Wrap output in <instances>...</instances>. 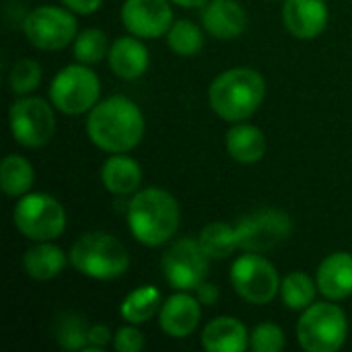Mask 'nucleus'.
Segmentation results:
<instances>
[{"instance_id": "obj_1", "label": "nucleus", "mask_w": 352, "mask_h": 352, "mask_svg": "<svg viewBox=\"0 0 352 352\" xmlns=\"http://www.w3.org/2000/svg\"><path fill=\"white\" fill-rule=\"evenodd\" d=\"M87 132L95 146L107 153H126L142 140L144 118L134 101L116 95L91 109Z\"/></svg>"}, {"instance_id": "obj_2", "label": "nucleus", "mask_w": 352, "mask_h": 352, "mask_svg": "<svg viewBox=\"0 0 352 352\" xmlns=\"http://www.w3.org/2000/svg\"><path fill=\"white\" fill-rule=\"evenodd\" d=\"M128 227L142 245L157 248L175 235L179 227V206L165 190L148 188L136 192L128 204Z\"/></svg>"}, {"instance_id": "obj_3", "label": "nucleus", "mask_w": 352, "mask_h": 352, "mask_svg": "<svg viewBox=\"0 0 352 352\" xmlns=\"http://www.w3.org/2000/svg\"><path fill=\"white\" fill-rule=\"evenodd\" d=\"M266 82L252 68H231L219 74L208 91L210 107L227 122H243L260 107Z\"/></svg>"}, {"instance_id": "obj_4", "label": "nucleus", "mask_w": 352, "mask_h": 352, "mask_svg": "<svg viewBox=\"0 0 352 352\" xmlns=\"http://www.w3.org/2000/svg\"><path fill=\"white\" fill-rule=\"evenodd\" d=\"M72 266L97 280H109L122 276L130 266V256L122 241L109 233H87L70 250Z\"/></svg>"}, {"instance_id": "obj_5", "label": "nucleus", "mask_w": 352, "mask_h": 352, "mask_svg": "<svg viewBox=\"0 0 352 352\" xmlns=\"http://www.w3.org/2000/svg\"><path fill=\"white\" fill-rule=\"evenodd\" d=\"M346 334V316L334 303L309 305L297 324L299 344L307 352H336L344 344Z\"/></svg>"}, {"instance_id": "obj_6", "label": "nucleus", "mask_w": 352, "mask_h": 352, "mask_svg": "<svg viewBox=\"0 0 352 352\" xmlns=\"http://www.w3.org/2000/svg\"><path fill=\"white\" fill-rule=\"evenodd\" d=\"M16 229L31 241H52L66 229L62 204L47 194H27L12 212Z\"/></svg>"}, {"instance_id": "obj_7", "label": "nucleus", "mask_w": 352, "mask_h": 352, "mask_svg": "<svg viewBox=\"0 0 352 352\" xmlns=\"http://www.w3.org/2000/svg\"><path fill=\"white\" fill-rule=\"evenodd\" d=\"M101 93V85L97 74L82 66V64H72L62 68L50 87V99L60 109L62 113L68 116H78L97 105Z\"/></svg>"}, {"instance_id": "obj_8", "label": "nucleus", "mask_w": 352, "mask_h": 352, "mask_svg": "<svg viewBox=\"0 0 352 352\" xmlns=\"http://www.w3.org/2000/svg\"><path fill=\"white\" fill-rule=\"evenodd\" d=\"M231 283L239 297L256 305L270 303L280 289L278 272L274 270V266L264 256L254 252L233 262Z\"/></svg>"}, {"instance_id": "obj_9", "label": "nucleus", "mask_w": 352, "mask_h": 352, "mask_svg": "<svg viewBox=\"0 0 352 352\" xmlns=\"http://www.w3.org/2000/svg\"><path fill=\"white\" fill-rule=\"evenodd\" d=\"M239 248L254 254H264L274 250L293 233V221L287 212L276 208H264L250 217H243L237 227Z\"/></svg>"}, {"instance_id": "obj_10", "label": "nucleus", "mask_w": 352, "mask_h": 352, "mask_svg": "<svg viewBox=\"0 0 352 352\" xmlns=\"http://www.w3.org/2000/svg\"><path fill=\"white\" fill-rule=\"evenodd\" d=\"M210 256L200 241L179 239L163 256L161 268L167 283L177 291H196L208 274Z\"/></svg>"}, {"instance_id": "obj_11", "label": "nucleus", "mask_w": 352, "mask_h": 352, "mask_svg": "<svg viewBox=\"0 0 352 352\" xmlns=\"http://www.w3.org/2000/svg\"><path fill=\"white\" fill-rule=\"evenodd\" d=\"M8 120L14 140L27 148H39L47 144L56 130L54 111L39 97H23L14 101L8 111Z\"/></svg>"}, {"instance_id": "obj_12", "label": "nucleus", "mask_w": 352, "mask_h": 352, "mask_svg": "<svg viewBox=\"0 0 352 352\" xmlns=\"http://www.w3.org/2000/svg\"><path fill=\"white\" fill-rule=\"evenodd\" d=\"M23 31L35 47L56 52L76 37V19L58 6H37L25 16Z\"/></svg>"}, {"instance_id": "obj_13", "label": "nucleus", "mask_w": 352, "mask_h": 352, "mask_svg": "<svg viewBox=\"0 0 352 352\" xmlns=\"http://www.w3.org/2000/svg\"><path fill=\"white\" fill-rule=\"evenodd\" d=\"M122 23L136 37H161L173 25V10L167 0H126Z\"/></svg>"}, {"instance_id": "obj_14", "label": "nucleus", "mask_w": 352, "mask_h": 352, "mask_svg": "<svg viewBox=\"0 0 352 352\" xmlns=\"http://www.w3.org/2000/svg\"><path fill=\"white\" fill-rule=\"evenodd\" d=\"M200 322V301L186 291L169 297L159 311V326L171 338L190 336Z\"/></svg>"}, {"instance_id": "obj_15", "label": "nucleus", "mask_w": 352, "mask_h": 352, "mask_svg": "<svg viewBox=\"0 0 352 352\" xmlns=\"http://www.w3.org/2000/svg\"><path fill=\"white\" fill-rule=\"evenodd\" d=\"M283 19L295 37L314 39L328 25V6L324 0H287Z\"/></svg>"}, {"instance_id": "obj_16", "label": "nucleus", "mask_w": 352, "mask_h": 352, "mask_svg": "<svg viewBox=\"0 0 352 352\" xmlns=\"http://www.w3.org/2000/svg\"><path fill=\"white\" fill-rule=\"evenodd\" d=\"M202 23L210 35L219 39H233L245 31L248 16L235 0H210L202 12Z\"/></svg>"}, {"instance_id": "obj_17", "label": "nucleus", "mask_w": 352, "mask_h": 352, "mask_svg": "<svg viewBox=\"0 0 352 352\" xmlns=\"http://www.w3.org/2000/svg\"><path fill=\"white\" fill-rule=\"evenodd\" d=\"M318 289L324 297L340 301L352 295V256L336 252L318 268Z\"/></svg>"}, {"instance_id": "obj_18", "label": "nucleus", "mask_w": 352, "mask_h": 352, "mask_svg": "<svg viewBox=\"0 0 352 352\" xmlns=\"http://www.w3.org/2000/svg\"><path fill=\"white\" fill-rule=\"evenodd\" d=\"M109 66L111 70L126 80L140 78L148 68V52L134 37H120L109 47Z\"/></svg>"}, {"instance_id": "obj_19", "label": "nucleus", "mask_w": 352, "mask_h": 352, "mask_svg": "<svg viewBox=\"0 0 352 352\" xmlns=\"http://www.w3.org/2000/svg\"><path fill=\"white\" fill-rule=\"evenodd\" d=\"M202 346L208 352H243L248 349V330L235 318H217L204 328Z\"/></svg>"}, {"instance_id": "obj_20", "label": "nucleus", "mask_w": 352, "mask_h": 352, "mask_svg": "<svg viewBox=\"0 0 352 352\" xmlns=\"http://www.w3.org/2000/svg\"><path fill=\"white\" fill-rule=\"evenodd\" d=\"M101 179H103V186L107 188V192H111L116 196H128L138 190V186L142 182V171L134 159L116 153L113 157H109L103 163Z\"/></svg>"}, {"instance_id": "obj_21", "label": "nucleus", "mask_w": 352, "mask_h": 352, "mask_svg": "<svg viewBox=\"0 0 352 352\" xmlns=\"http://www.w3.org/2000/svg\"><path fill=\"white\" fill-rule=\"evenodd\" d=\"M227 153L239 163H258L266 153V138L252 124H237L227 132Z\"/></svg>"}, {"instance_id": "obj_22", "label": "nucleus", "mask_w": 352, "mask_h": 352, "mask_svg": "<svg viewBox=\"0 0 352 352\" xmlns=\"http://www.w3.org/2000/svg\"><path fill=\"white\" fill-rule=\"evenodd\" d=\"M66 266V254L52 245L50 241H39V245L25 252L23 268L35 280H50L58 276Z\"/></svg>"}, {"instance_id": "obj_23", "label": "nucleus", "mask_w": 352, "mask_h": 352, "mask_svg": "<svg viewBox=\"0 0 352 352\" xmlns=\"http://www.w3.org/2000/svg\"><path fill=\"white\" fill-rule=\"evenodd\" d=\"M35 179L33 167L27 159L19 155L4 157L0 165V184L6 196H23L31 190Z\"/></svg>"}, {"instance_id": "obj_24", "label": "nucleus", "mask_w": 352, "mask_h": 352, "mask_svg": "<svg viewBox=\"0 0 352 352\" xmlns=\"http://www.w3.org/2000/svg\"><path fill=\"white\" fill-rule=\"evenodd\" d=\"M159 303H161L159 289H155V287H140V289L132 291L124 299L120 311H122V318L128 324H144V322H148L157 314Z\"/></svg>"}, {"instance_id": "obj_25", "label": "nucleus", "mask_w": 352, "mask_h": 352, "mask_svg": "<svg viewBox=\"0 0 352 352\" xmlns=\"http://www.w3.org/2000/svg\"><path fill=\"white\" fill-rule=\"evenodd\" d=\"M198 241L204 248V252L210 258H217V260L229 258L239 248L237 231L233 227L225 225V223H210L208 227H204Z\"/></svg>"}, {"instance_id": "obj_26", "label": "nucleus", "mask_w": 352, "mask_h": 352, "mask_svg": "<svg viewBox=\"0 0 352 352\" xmlns=\"http://www.w3.org/2000/svg\"><path fill=\"white\" fill-rule=\"evenodd\" d=\"M316 287H318V283L314 285V280L305 272L287 274L283 278V285H280V295H283L285 305L289 309H295V311L307 309L309 305H314Z\"/></svg>"}, {"instance_id": "obj_27", "label": "nucleus", "mask_w": 352, "mask_h": 352, "mask_svg": "<svg viewBox=\"0 0 352 352\" xmlns=\"http://www.w3.org/2000/svg\"><path fill=\"white\" fill-rule=\"evenodd\" d=\"M56 340L62 349L66 351H85L89 344V328L85 318L76 314H66L60 316L56 326H54Z\"/></svg>"}, {"instance_id": "obj_28", "label": "nucleus", "mask_w": 352, "mask_h": 352, "mask_svg": "<svg viewBox=\"0 0 352 352\" xmlns=\"http://www.w3.org/2000/svg\"><path fill=\"white\" fill-rule=\"evenodd\" d=\"M167 43L177 56H194L202 50L204 37L198 25H194L188 19L175 21L171 29L167 31Z\"/></svg>"}, {"instance_id": "obj_29", "label": "nucleus", "mask_w": 352, "mask_h": 352, "mask_svg": "<svg viewBox=\"0 0 352 352\" xmlns=\"http://www.w3.org/2000/svg\"><path fill=\"white\" fill-rule=\"evenodd\" d=\"M107 54H109L107 35L99 29H87L74 41V56L82 64H97Z\"/></svg>"}, {"instance_id": "obj_30", "label": "nucleus", "mask_w": 352, "mask_h": 352, "mask_svg": "<svg viewBox=\"0 0 352 352\" xmlns=\"http://www.w3.org/2000/svg\"><path fill=\"white\" fill-rule=\"evenodd\" d=\"M39 82H41V68L35 60L23 58V60L14 62L10 74H8V85H10L12 93L27 95L33 89H37Z\"/></svg>"}, {"instance_id": "obj_31", "label": "nucleus", "mask_w": 352, "mask_h": 352, "mask_svg": "<svg viewBox=\"0 0 352 352\" xmlns=\"http://www.w3.org/2000/svg\"><path fill=\"white\" fill-rule=\"evenodd\" d=\"M252 349L256 352H278L285 349V332L274 324H260L252 332Z\"/></svg>"}, {"instance_id": "obj_32", "label": "nucleus", "mask_w": 352, "mask_h": 352, "mask_svg": "<svg viewBox=\"0 0 352 352\" xmlns=\"http://www.w3.org/2000/svg\"><path fill=\"white\" fill-rule=\"evenodd\" d=\"M134 326V324H132ZM132 326H126V328H120L116 332V338H113V346L118 352H140L144 349V338L142 334L132 328Z\"/></svg>"}, {"instance_id": "obj_33", "label": "nucleus", "mask_w": 352, "mask_h": 352, "mask_svg": "<svg viewBox=\"0 0 352 352\" xmlns=\"http://www.w3.org/2000/svg\"><path fill=\"white\" fill-rule=\"evenodd\" d=\"M109 342H111V332H109L107 326H91L89 328V344H87L85 351H101Z\"/></svg>"}, {"instance_id": "obj_34", "label": "nucleus", "mask_w": 352, "mask_h": 352, "mask_svg": "<svg viewBox=\"0 0 352 352\" xmlns=\"http://www.w3.org/2000/svg\"><path fill=\"white\" fill-rule=\"evenodd\" d=\"M196 291H198V301H200L202 305H206V307L217 305V301H219V297H221L219 289H217L214 285H210V283H202Z\"/></svg>"}, {"instance_id": "obj_35", "label": "nucleus", "mask_w": 352, "mask_h": 352, "mask_svg": "<svg viewBox=\"0 0 352 352\" xmlns=\"http://www.w3.org/2000/svg\"><path fill=\"white\" fill-rule=\"evenodd\" d=\"M62 2L78 14H91V12L99 10L103 0H62Z\"/></svg>"}, {"instance_id": "obj_36", "label": "nucleus", "mask_w": 352, "mask_h": 352, "mask_svg": "<svg viewBox=\"0 0 352 352\" xmlns=\"http://www.w3.org/2000/svg\"><path fill=\"white\" fill-rule=\"evenodd\" d=\"M179 6H186V8H194V6H204L208 0H171Z\"/></svg>"}]
</instances>
